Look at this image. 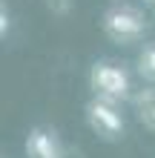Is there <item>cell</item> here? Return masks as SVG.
Segmentation results:
<instances>
[{
	"instance_id": "1",
	"label": "cell",
	"mask_w": 155,
	"mask_h": 158,
	"mask_svg": "<svg viewBox=\"0 0 155 158\" xmlns=\"http://www.w3.org/2000/svg\"><path fill=\"white\" fill-rule=\"evenodd\" d=\"M89 86H92L95 98L106 101V104L118 106L121 101H132V81H129V72L118 63H109V60H95L92 69H89Z\"/></svg>"
},
{
	"instance_id": "2",
	"label": "cell",
	"mask_w": 155,
	"mask_h": 158,
	"mask_svg": "<svg viewBox=\"0 0 155 158\" xmlns=\"http://www.w3.org/2000/svg\"><path fill=\"white\" fill-rule=\"evenodd\" d=\"M104 32L112 38L115 43H135L144 38V32H147V15L141 12V9L135 6H112L104 12Z\"/></svg>"
},
{
	"instance_id": "3",
	"label": "cell",
	"mask_w": 155,
	"mask_h": 158,
	"mask_svg": "<svg viewBox=\"0 0 155 158\" xmlns=\"http://www.w3.org/2000/svg\"><path fill=\"white\" fill-rule=\"evenodd\" d=\"M86 121L104 141H118L124 135V115L118 112V106L106 104L101 98H92L86 104Z\"/></svg>"
},
{
	"instance_id": "4",
	"label": "cell",
	"mask_w": 155,
	"mask_h": 158,
	"mask_svg": "<svg viewBox=\"0 0 155 158\" xmlns=\"http://www.w3.org/2000/svg\"><path fill=\"white\" fill-rule=\"evenodd\" d=\"M26 158H66V152L52 129L35 127L26 135Z\"/></svg>"
},
{
	"instance_id": "5",
	"label": "cell",
	"mask_w": 155,
	"mask_h": 158,
	"mask_svg": "<svg viewBox=\"0 0 155 158\" xmlns=\"http://www.w3.org/2000/svg\"><path fill=\"white\" fill-rule=\"evenodd\" d=\"M132 109H135L138 124L155 135V83H147L132 95Z\"/></svg>"
},
{
	"instance_id": "6",
	"label": "cell",
	"mask_w": 155,
	"mask_h": 158,
	"mask_svg": "<svg viewBox=\"0 0 155 158\" xmlns=\"http://www.w3.org/2000/svg\"><path fill=\"white\" fill-rule=\"evenodd\" d=\"M138 75L155 83V43L144 46V52L138 55Z\"/></svg>"
},
{
	"instance_id": "7",
	"label": "cell",
	"mask_w": 155,
	"mask_h": 158,
	"mask_svg": "<svg viewBox=\"0 0 155 158\" xmlns=\"http://www.w3.org/2000/svg\"><path fill=\"white\" fill-rule=\"evenodd\" d=\"M46 6H49V12H52V15L63 17V15H69V9H72V0H46Z\"/></svg>"
},
{
	"instance_id": "8",
	"label": "cell",
	"mask_w": 155,
	"mask_h": 158,
	"mask_svg": "<svg viewBox=\"0 0 155 158\" xmlns=\"http://www.w3.org/2000/svg\"><path fill=\"white\" fill-rule=\"evenodd\" d=\"M9 26H12V23H9V12L3 9V12H0V35H3V38H6V32H9Z\"/></svg>"
},
{
	"instance_id": "9",
	"label": "cell",
	"mask_w": 155,
	"mask_h": 158,
	"mask_svg": "<svg viewBox=\"0 0 155 158\" xmlns=\"http://www.w3.org/2000/svg\"><path fill=\"white\" fill-rule=\"evenodd\" d=\"M152 6H155V0H152Z\"/></svg>"
}]
</instances>
